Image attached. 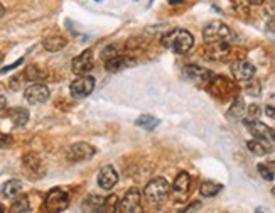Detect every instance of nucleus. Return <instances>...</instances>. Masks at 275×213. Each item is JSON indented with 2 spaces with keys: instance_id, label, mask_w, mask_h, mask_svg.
<instances>
[{
  "instance_id": "nucleus-1",
  "label": "nucleus",
  "mask_w": 275,
  "mask_h": 213,
  "mask_svg": "<svg viewBox=\"0 0 275 213\" xmlns=\"http://www.w3.org/2000/svg\"><path fill=\"white\" fill-rule=\"evenodd\" d=\"M162 44H164L167 49L174 51V53L184 54L193 48L194 38L193 34L186 29H172L162 36Z\"/></svg>"
},
{
  "instance_id": "nucleus-2",
  "label": "nucleus",
  "mask_w": 275,
  "mask_h": 213,
  "mask_svg": "<svg viewBox=\"0 0 275 213\" xmlns=\"http://www.w3.org/2000/svg\"><path fill=\"white\" fill-rule=\"evenodd\" d=\"M169 193H171L169 183L164 178H156L147 183L146 189H144V200L151 206H159L167 200Z\"/></svg>"
},
{
  "instance_id": "nucleus-3",
  "label": "nucleus",
  "mask_w": 275,
  "mask_h": 213,
  "mask_svg": "<svg viewBox=\"0 0 275 213\" xmlns=\"http://www.w3.org/2000/svg\"><path fill=\"white\" fill-rule=\"evenodd\" d=\"M203 39L206 44L226 43V41L231 39V31L226 24H223L220 21H214L203 29Z\"/></svg>"
},
{
  "instance_id": "nucleus-4",
  "label": "nucleus",
  "mask_w": 275,
  "mask_h": 213,
  "mask_svg": "<svg viewBox=\"0 0 275 213\" xmlns=\"http://www.w3.org/2000/svg\"><path fill=\"white\" fill-rule=\"evenodd\" d=\"M69 205V194L59 188L51 189L46 196V210L49 211H63Z\"/></svg>"
},
{
  "instance_id": "nucleus-5",
  "label": "nucleus",
  "mask_w": 275,
  "mask_h": 213,
  "mask_svg": "<svg viewBox=\"0 0 275 213\" xmlns=\"http://www.w3.org/2000/svg\"><path fill=\"white\" fill-rule=\"evenodd\" d=\"M69 90H71V95L74 98H85V96H88L95 90V78L88 75L78 76L76 80L71 83Z\"/></svg>"
},
{
  "instance_id": "nucleus-6",
  "label": "nucleus",
  "mask_w": 275,
  "mask_h": 213,
  "mask_svg": "<svg viewBox=\"0 0 275 213\" xmlns=\"http://www.w3.org/2000/svg\"><path fill=\"white\" fill-rule=\"evenodd\" d=\"M141 201H142V193L137 188H130L125 193L123 200L118 203V210L120 213H135L141 210Z\"/></svg>"
},
{
  "instance_id": "nucleus-7",
  "label": "nucleus",
  "mask_w": 275,
  "mask_h": 213,
  "mask_svg": "<svg viewBox=\"0 0 275 213\" xmlns=\"http://www.w3.org/2000/svg\"><path fill=\"white\" fill-rule=\"evenodd\" d=\"M95 147L86 144V142H78V144H73L71 147L68 149V161L71 163H81V161H88L95 156Z\"/></svg>"
},
{
  "instance_id": "nucleus-8",
  "label": "nucleus",
  "mask_w": 275,
  "mask_h": 213,
  "mask_svg": "<svg viewBox=\"0 0 275 213\" xmlns=\"http://www.w3.org/2000/svg\"><path fill=\"white\" fill-rule=\"evenodd\" d=\"M24 96L26 100L29 101L32 105H37V103H44L48 101L49 98V88L41 81H36L34 85L27 86L24 90Z\"/></svg>"
},
{
  "instance_id": "nucleus-9",
  "label": "nucleus",
  "mask_w": 275,
  "mask_h": 213,
  "mask_svg": "<svg viewBox=\"0 0 275 213\" xmlns=\"http://www.w3.org/2000/svg\"><path fill=\"white\" fill-rule=\"evenodd\" d=\"M93 68V51L91 49H86L83 51L80 56H76L73 59L71 63V69L76 76H83V75H88Z\"/></svg>"
},
{
  "instance_id": "nucleus-10",
  "label": "nucleus",
  "mask_w": 275,
  "mask_h": 213,
  "mask_svg": "<svg viewBox=\"0 0 275 213\" xmlns=\"http://www.w3.org/2000/svg\"><path fill=\"white\" fill-rule=\"evenodd\" d=\"M191 188V178L188 173H179L178 178L174 179V184H172V193H174V198L178 201H183L189 193Z\"/></svg>"
},
{
  "instance_id": "nucleus-11",
  "label": "nucleus",
  "mask_w": 275,
  "mask_h": 213,
  "mask_svg": "<svg viewBox=\"0 0 275 213\" xmlns=\"http://www.w3.org/2000/svg\"><path fill=\"white\" fill-rule=\"evenodd\" d=\"M231 73L238 81H248L255 75V66L248 61H236L231 64Z\"/></svg>"
},
{
  "instance_id": "nucleus-12",
  "label": "nucleus",
  "mask_w": 275,
  "mask_h": 213,
  "mask_svg": "<svg viewBox=\"0 0 275 213\" xmlns=\"http://www.w3.org/2000/svg\"><path fill=\"white\" fill-rule=\"evenodd\" d=\"M184 75L188 76L191 81L199 83V85H206V83L213 78L211 71H208V69H204L201 66H196V64H189V66H186Z\"/></svg>"
},
{
  "instance_id": "nucleus-13",
  "label": "nucleus",
  "mask_w": 275,
  "mask_h": 213,
  "mask_svg": "<svg viewBox=\"0 0 275 213\" xmlns=\"http://www.w3.org/2000/svg\"><path fill=\"white\" fill-rule=\"evenodd\" d=\"M118 181V173L113 166H103L98 173V184L103 189H111Z\"/></svg>"
},
{
  "instance_id": "nucleus-14",
  "label": "nucleus",
  "mask_w": 275,
  "mask_h": 213,
  "mask_svg": "<svg viewBox=\"0 0 275 213\" xmlns=\"http://www.w3.org/2000/svg\"><path fill=\"white\" fill-rule=\"evenodd\" d=\"M245 126L255 139H267V141H270V129L265 126L263 122H260V120L245 119Z\"/></svg>"
},
{
  "instance_id": "nucleus-15",
  "label": "nucleus",
  "mask_w": 275,
  "mask_h": 213,
  "mask_svg": "<svg viewBox=\"0 0 275 213\" xmlns=\"http://www.w3.org/2000/svg\"><path fill=\"white\" fill-rule=\"evenodd\" d=\"M68 41L63 38V36H49V38L44 39V49L46 51H51V53H58V51H61L66 48Z\"/></svg>"
},
{
  "instance_id": "nucleus-16",
  "label": "nucleus",
  "mask_w": 275,
  "mask_h": 213,
  "mask_svg": "<svg viewBox=\"0 0 275 213\" xmlns=\"http://www.w3.org/2000/svg\"><path fill=\"white\" fill-rule=\"evenodd\" d=\"M21 191H22V183L19 181V179H11V181H7L2 186V196L9 198V200H12V198L19 196Z\"/></svg>"
},
{
  "instance_id": "nucleus-17",
  "label": "nucleus",
  "mask_w": 275,
  "mask_h": 213,
  "mask_svg": "<svg viewBox=\"0 0 275 213\" xmlns=\"http://www.w3.org/2000/svg\"><path fill=\"white\" fill-rule=\"evenodd\" d=\"M24 168L29 174L32 176H39L43 174V168H41V161L36 154H27L24 157Z\"/></svg>"
},
{
  "instance_id": "nucleus-18",
  "label": "nucleus",
  "mask_w": 275,
  "mask_h": 213,
  "mask_svg": "<svg viewBox=\"0 0 275 213\" xmlns=\"http://www.w3.org/2000/svg\"><path fill=\"white\" fill-rule=\"evenodd\" d=\"M128 64H130L128 58L122 56V54H116V56L106 59V61H105L106 69H108V71H111V73L120 71V69H123L125 66H128Z\"/></svg>"
},
{
  "instance_id": "nucleus-19",
  "label": "nucleus",
  "mask_w": 275,
  "mask_h": 213,
  "mask_svg": "<svg viewBox=\"0 0 275 213\" xmlns=\"http://www.w3.org/2000/svg\"><path fill=\"white\" fill-rule=\"evenodd\" d=\"M246 147L257 156H265L270 152V144L267 139H255V141H250Z\"/></svg>"
},
{
  "instance_id": "nucleus-20",
  "label": "nucleus",
  "mask_w": 275,
  "mask_h": 213,
  "mask_svg": "<svg viewBox=\"0 0 275 213\" xmlns=\"http://www.w3.org/2000/svg\"><path fill=\"white\" fill-rule=\"evenodd\" d=\"M9 119H11L14 126L17 127L26 126L27 120H29V112H27L26 109H21V106H19V109H12L9 110Z\"/></svg>"
},
{
  "instance_id": "nucleus-21",
  "label": "nucleus",
  "mask_w": 275,
  "mask_h": 213,
  "mask_svg": "<svg viewBox=\"0 0 275 213\" xmlns=\"http://www.w3.org/2000/svg\"><path fill=\"white\" fill-rule=\"evenodd\" d=\"M26 78H27V81H43L48 78V71H44L43 68H39V66H36V64H32V66H27L26 68Z\"/></svg>"
},
{
  "instance_id": "nucleus-22",
  "label": "nucleus",
  "mask_w": 275,
  "mask_h": 213,
  "mask_svg": "<svg viewBox=\"0 0 275 213\" xmlns=\"http://www.w3.org/2000/svg\"><path fill=\"white\" fill-rule=\"evenodd\" d=\"M243 114H245V101H243V98L236 96L233 105L230 106V110H228V119H231V120L243 119Z\"/></svg>"
},
{
  "instance_id": "nucleus-23",
  "label": "nucleus",
  "mask_w": 275,
  "mask_h": 213,
  "mask_svg": "<svg viewBox=\"0 0 275 213\" xmlns=\"http://www.w3.org/2000/svg\"><path fill=\"white\" fill-rule=\"evenodd\" d=\"M161 124V120L159 119H156V117H152V115H141L137 120H135V126L137 127H141V129H146V131H154L157 126Z\"/></svg>"
},
{
  "instance_id": "nucleus-24",
  "label": "nucleus",
  "mask_w": 275,
  "mask_h": 213,
  "mask_svg": "<svg viewBox=\"0 0 275 213\" xmlns=\"http://www.w3.org/2000/svg\"><path fill=\"white\" fill-rule=\"evenodd\" d=\"M223 189V184L220 183H214V181H203L201 183V188H199V193L203 194L204 198H209V196H216Z\"/></svg>"
},
{
  "instance_id": "nucleus-25",
  "label": "nucleus",
  "mask_w": 275,
  "mask_h": 213,
  "mask_svg": "<svg viewBox=\"0 0 275 213\" xmlns=\"http://www.w3.org/2000/svg\"><path fill=\"white\" fill-rule=\"evenodd\" d=\"M103 203H105V198L95 196V194H91V196H88L86 200H85V203H83V206H85V210H91V211L101 210V211H103Z\"/></svg>"
},
{
  "instance_id": "nucleus-26",
  "label": "nucleus",
  "mask_w": 275,
  "mask_h": 213,
  "mask_svg": "<svg viewBox=\"0 0 275 213\" xmlns=\"http://www.w3.org/2000/svg\"><path fill=\"white\" fill-rule=\"evenodd\" d=\"M12 213H27L31 211V206H29V198L27 196H21L17 201H14V205L11 208Z\"/></svg>"
},
{
  "instance_id": "nucleus-27",
  "label": "nucleus",
  "mask_w": 275,
  "mask_h": 213,
  "mask_svg": "<svg viewBox=\"0 0 275 213\" xmlns=\"http://www.w3.org/2000/svg\"><path fill=\"white\" fill-rule=\"evenodd\" d=\"M258 173L265 179V181H272L275 176V163L268 164H258Z\"/></svg>"
},
{
  "instance_id": "nucleus-28",
  "label": "nucleus",
  "mask_w": 275,
  "mask_h": 213,
  "mask_svg": "<svg viewBox=\"0 0 275 213\" xmlns=\"http://www.w3.org/2000/svg\"><path fill=\"white\" fill-rule=\"evenodd\" d=\"M118 210V198L115 194L111 196L105 198V203H103V211H116Z\"/></svg>"
},
{
  "instance_id": "nucleus-29",
  "label": "nucleus",
  "mask_w": 275,
  "mask_h": 213,
  "mask_svg": "<svg viewBox=\"0 0 275 213\" xmlns=\"http://www.w3.org/2000/svg\"><path fill=\"white\" fill-rule=\"evenodd\" d=\"M265 114H267L270 119L275 120V93L270 95L267 98V103H265Z\"/></svg>"
},
{
  "instance_id": "nucleus-30",
  "label": "nucleus",
  "mask_w": 275,
  "mask_h": 213,
  "mask_svg": "<svg viewBox=\"0 0 275 213\" xmlns=\"http://www.w3.org/2000/svg\"><path fill=\"white\" fill-rule=\"evenodd\" d=\"M116 54H120V51H118V48H116L115 44H110V46H106V48L103 49V53H101V58L105 59H110V58H113V56H116Z\"/></svg>"
},
{
  "instance_id": "nucleus-31",
  "label": "nucleus",
  "mask_w": 275,
  "mask_h": 213,
  "mask_svg": "<svg viewBox=\"0 0 275 213\" xmlns=\"http://www.w3.org/2000/svg\"><path fill=\"white\" fill-rule=\"evenodd\" d=\"M260 106L258 105H250L248 106V112H246V119L248 120H258V117H260Z\"/></svg>"
},
{
  "instance_id": "nucleus-32",
  "label": "nucleus",
  "mask_w": 275,
  "mask_h": 213,
  "mask_svg": "<svg viewBox=\"0 0 275 213\" xmlns=\"http://www.w3.org/2000/svg\"><path fill=\"white\" fill-rule=\"evenodd\" d=\"M27 81V78H26V73L24 75H17V76H14L12 80H11V88L12 90H19V88L22 86V83Z\"/></svg>"
},
{
  "instance_id": "nucleus-33",
  "label": "nucleus",
  "mask_w": 275,
  "mask_h": 213,
  "mask_svg": "<svg viewBox=\"0 0 275 213\" xmlns=\"http://www.w3.org/2000/svg\"><path fill=\"white\" fill-rule=\"evenodd\" d=\"M12 144V137L7 134H0V147H9Z\"/></svg>"
},
{
  "instance_id": "nucleus-34",
  "label": "nucleus",
  "mask_w": 275,
  "mask_h": 213,
  "mask_svg": "<svg viewBox=\"0 0 275 213\" xmlns=\"http://www.w3.org/2000/svg\"><path fill=\"white\" fill-rule=\"evenodd\" d=\"M22 63H24V58H21V59H19V61H16V63H12L11 64V66H6V68H2V71H0V73H2V75H6V73H9V71H11V69H14V68H17V66H21V64Z\"/></svg>"
},
{
  "instance_id": "nucleus-35",
  "label": "nucleus",
  "mask_w": 275,
  "mask_h": 213,
  "mask_svg": "<svg viewBox=\"0 0 275 213\" xmlns=\"http://www.w3.org/2000/svg\"><path fill=\"white\" fill-rule=\"evenodd\" d=\"M201 208V203L199 201H194L193 205H191V208H186V211H193V210H199Z\"/></svg>"
},
{
  "instance_id": "nucleus-36",
  "label": "nucleus",
  "mask_w": 275,
  "mask_h": 213,
  "mask_svg": "<svg viewBox=\"0 0 275 213\" xmlns=\"http://www.w3.org/2000/svg\"><path fill=\"white\" fill-rule=\"evenodd\" d=\"M7 106V100H6V96H2L0 95V110H4Z\"/></svg>"
},
{
  "instance_id": "nucleus-37",
  "label": "nucleus",
  "mask_w": 275,
  "mask_h": 213,
  "mask_svg": "<svg viewBox=\"0 0 275 213\" xmlns=\"http://www.w3.org/2000/svg\"><path fill=\"white\" fill-rule=\"evenodd\" d=\"M186 0H169L171 6H179V4H184Z\"/></svg>"
},
{
  "instance_id": "nucleus-38",
  "label": "nucleus",
  "mask_w": 275,
  "mask_h": 213,
  "mask_svg": "<svg viewBox=\"0 0 275 213\" xmlns=\"http://www.w3.org/2000/svg\"><path fill=\"white\" fill-rule=\"evenodd\" d=\"M251 6H260V4H263V0H248Z\"/></svg>"
},
{
  "instance_id": "nucleus-39",
  "label": "nucleus",
  "mask_w": 275,
  "mask_h": 213,
  "mask_svg": "<svg viewBox=\"0 0 275 213\" xmlns=\"http://www.w3.org/2000/svg\"><path fill=\"white\" fill-rule=\"evenodd\" d=\"M270 139H273V141H275V127L270 129Z\"/></svg>"
},
{
  "instance_id": "nucleus-40",
  "label": "nucleus",
  "mask_w": 275,
  "mask_h": 213,
  "mask_svg": "<svg viewBox=\"0 0 275 213\" xmlns=\"http://www.w3.org/2000/svg\"><path fill=\"white\" fill-rule=\"evenodd\" d=\"M4 14H6V9H4V6H2V4H0V17H2Z\"/></svg>"
},
{
  "instance_id": "nucleus-41",
  "label": "nucleus",
  "mask_w": 275,
  "mask_h": 213,
  "mask_svg": "<svg viewBox=\"0 0 275 213\" xmlns=\"http://www.w3.org/2000/svg\"><path fill=\"white\" fill-rule=\"evenodd\" d=\"M0 213H4V206L2 205H0Z\"/></svg>"
},
{
  "instance_id": "nucleus-42",
  "label": "nucleus",
  "mask_w": 275,
  "mask_h": 213,
  "mask_svg": "<svg viewBox=\"0 0 275 213\" xmlns=\"http://www.w3.org/2000/svg\"><path fill=\"white\" fill-rule=\"evenodd\" d=\"M0 63H2V53H0Z\"/></svg>"
},
{
  "instance_id": "nucleus-43",
  "label": "nucleus",
  "mask_w": 275,
  "mask_h": 213,
  "mask_svg": "<svg viewBox=\"0 0 275 213\" xmlns=\"http://www.w3.org/2000/svg\"><path fill=\"white\" fill-rule=\"evenodd\" d=\"M95 2H101V0H95Z\"/></svg>"
},
{
  "instance_id": "nucleus-44",
  "label": "nucleus",
  "mask_w": 275,
  "mask_h": 213,
  "mask_svg": "<svg viewBox=\"0 0 275 213\" xmlns=\"http://www.w3.org/2000/svg\"><path fill=\"white\" fill-rule=\"evenodd\" d=\"M273 194H275V189H273Z\"/></svg>"
}]
</instances>
